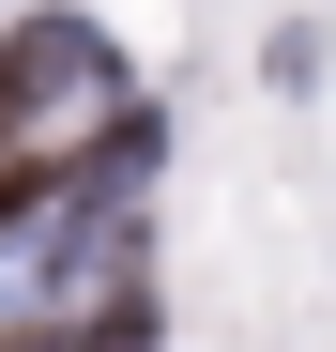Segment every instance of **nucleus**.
<instances>
[{
    "instance_id": "f03ea898",
    "label": "nucleus",
    "mask_w": 336,
    "mask_h": 352,
    "mask_svg": "<svg viewBox=\"0 0 336 352\" xmlns=\"http://www.w3.org/2000/svg\"><path fill=\"white\" fill-rule=\"evenodd\" d=\"M0 352H62V337H31V322H16V337H0Z\"/></svg>"
},
{
    "instance_id": "f257e3e1",
    "label": "nucleus",
    "mask_w": 336,
    "mask_h": 352,
    "mask_svg": "<svg viewBox=\"0 0 336 352\" xmlns=\"http://www.w3.org/2000/svg\"><path fill=\"white\" fill-rule=\"evenodd\" d=\"M77 107H107V31L46 0V16L0 31V153H46Z\"/></svg>"
}]
</instances>
